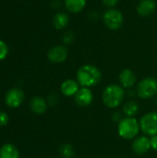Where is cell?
<instances>
[{
  "instance_id": "cell-1",
  "label": "cell",
  "mask_w": 157,
  "mask_h": 158,
  "mask_svg": "<svg viewBox=\"0 0 157 158\" xmlns=\"http://www.w3.org/2000/svg\"><path fill=\"white\" fill-rule=\"evenodd\" d=\"M102 79V72L93 65H83L77 71V81L82 87L95 86Z\"/></svg>"
},
{
  "instance_id": "cell-2",
  "label": "cell",
  "mask_w": 157,
  "mask_h": 158,
  "mask_svg": "<svg viewBox=\"0 0 157 158\" xmlns=\"http://www.w3.org/2000/svg\"><path fill=\"white\" fill-rule=\"evenodd\" d=\"M125 97V90L118 84L108 85L102 94L104 104L109 108H116L123 102Z\"/></svg>"
},
{
  "instance_id": "cell-3",
  "label": "cell",
  "mask_w": 157,
  "mask_h": 158,
  "mask_svg": "<svg viewBox=\"0 0 157 158\" xmlns=\"http://www.w3.org/2000/svg\"><path fill=\"white\" fill-rule=\"evenodd\" d=\"M140 122L134 118H122L118 123V134L121 138L125 140L134 139L140 131Z\"/></svg>"
},
{
  "instance_id": "cell-4",
  "label": "cell",
  "mask_w": 157,
  "mask_h": 158,
  "mask_svg": "<svg viewBox=\"0 0 157 158\" xmlns=\"http://www.w3.org/2000/svg\"><path fill=\"white\" fill-rule=\"evenodd\" d=\"M138 96L143 99H149L157 94V80L154 77L143 79L137 86Z\"/></svg>"
},
{
  "instance_id": "cell-5",
  "label": "cell",
  "mask_w": 157,
  "mask_h": 158,
  "mask_svg": "<svg viewBox=\"0 0 157 158\" xmlns=\"http://www.w3.org/2000/svg\"><path fill=\"white\" fill-rule=\"evenodd\" d=\"M103 20L105 26L112 30H119L124 22V17L121 11L116 8H108L103 14Z\"/></svg>"
},
{
  "instance_id": "cell-6",
  "label": "cell",
  "mask_w": 157,
  "mask_h": 158,
  "mask_svg": "<svg viewBox=\"0 0 157 158\" xmlns=\"http://www.w3.org/2000/svg\"><path fill=\"white\" fill-rule=\"evenodd\" d=\"M140 128L145 135H156L157 112H149L143 115L140 120Z\"/></svg>"
},
{
  "instance_id": "cell-7",
  "label": "cell",
  "mask_w": 157,
  "mask_h": 158,
  "mask_svg": "<svg viewBox=\"0 0 157 158\" xmlns=\"http://www.w3.org/2000/svg\"><path fill=\"white\" fill-rule=\"evenodd\" d=\"M74 100L80 107H87L93 101V94L90 88L82 87L74 95Z\"/></svg>"
},
{
  "instance_id": "cell-8",
  "label": "cell",
  "mask_w": 157,
  "mask_h": 158,
  "mask_svg": "<svg viewBox=\"0 0 157 158\" xmlns=\"http://www.w3.org/2000/svg\"><path fill=\"white\" fill-rule=\"evenodd\" d=\"M68 51L64 45H56L47 53L48 59L53 63H62L68 58Z\"/></svg>"
},
{
  "instance_id": "cell-9",
  "label": "cell",
  "mask_w": 157,
  "mask_h": 158,
  "mask_svg": "<svg viewBox=\"0 0 157 158\" xmlns=\"http://www.w3.org/2000/svg\"><path fill=\"white\" fill-rule=\"evenodd\" d=\"M24 100V94L21 90L11 89L6 95V103L9 107H19Z\"/></svg>"
},
{
  "instance_id": "cell-10",
  "label": "cell",
  "mask_w": 157,
  "mask_h": 158,
  "mask_svg": "<svg viewBox=\"0 0 157 158\" xmlns=\"http://www.w3.org/2000/svg\"><path fill=\"white\" fill-rule=\"evenodd\" d=\"M132 151L137 154V155H144L146 154L149 149L151 148V143H150V139L146 136H140L137 137L131 145Z\"/></svg>"
},
{
  "instance_id": "cell-11",
  "label": "cell",
  "mask_w": 157,
  "mask_h": 158,
  "mask_svg": "<svg viewBox=\"0 0 157 158\" xmlns=\"http://www.w3.org/2000/svg\"><path fill=\"white\" fill-rule=\"evenodd\" d=\"M156 9V2L155 0H141L137 6V12L142 17L151 16Z\"/></svg>"
},
{
  "instance_id": "cell-12",
  "label": "cell",
  "mask_w": 157,
  "mask_h": 158,
  "mask_svg": "<svg viewBox=\"0 0 157 158\" xmlns=\"http://www.w3.org/2000/svg\"><path fill=\"white\" fill-rule=\"evenodd\" d=\"M118 79H119V82L123 88L130 89V88L133 87L134 84L136 83V75L130 69H123L119 73Z\"/></svg>"
},
{
  "instance_id": "cell-13",
  "label": "cell",
  "mask_w": 157,
  "mask_h": 158,
  "mask_svg": "<svg viewBox=\"0 0 157 158\" xmlns=\"http://www.w3.org/2000/svg\"><path fill=\"white\" fill-rule=\"evenodd\" d=\"M79 85L80 84L77 81L68 79L63 81V83L61 84L60 90H61V93L66 96H74L77 94V92L80 90Z\"/></svg>"
},
{
  "instance_id": "cell-14",
  "label": "cell",
  "mask_w": 157,
  "mask_h": 158,
  "mask_svg": "<svg viewBox=\"0 0 157 158\" xmlns=\"http://www.w3.org/2000/svg\"><path fill=\"white\" fill-rule=\"evenodd\" d=\"M31 109L33 113L37 114V115H42L45 112L47 105L46 102L43 98L40 97V96H35L31 99Z\"/></svg>"
},
{
  "instance_id": "cell-15",
  "label": "cell",
  "mask_w": 157,
  "mask_h": 158,
  "mask_svg": "<svg viewBox=\"0 0 157 158\" xmlns=\"http://www.w3.org/2000/svg\"><path fill=\"white\" fill-rule=\"evenodd\" d=\"M86 0H64L65 7L71 13H79L83 10L86 6Z\"/></svg>"
},
{
  "instance_id": "cell-16",
  "label": "cell",
  "mask_w": 157,
  "mask_h": 158,
  "mask_svg": "<svg viewBox=\"0 0 157 158\" xmlns=\"http://www.w3.org/2000/svg\"><path fill=\"white\" fill-rule=\"evenodd\" d=\"M69 22V17L65 12H58L53 18V25L56 30H62L68 26Z\"/></svg>"
},
{
  "instance_id": "cell-17",
  "label": "cell",
  "mask_w": 157,
  "mask_h": 158,
  "mask_svg": "<svg viewBox=\"0 0 157 158\" xmlns=\"http://www.w3.org/2000/svg\"><path fill=\"white\" fill-rule=\"evenodd\" d=\"M0 158H19V154L13 144L6 143L0 149Z\"/></svg>"
},
{
  "instance_id": "cell-18",
  "label": "cell",
  "mask_w": 157,
  "mask_h": 158,
  "mask_svg": "<svg viewBox=\"0 0 157 158\" xmlns=\"http://www.w3.org/2000/svg\"><path fill=\"white\" fill-rule=\"evenodd\" d=\"M139 112V105L137 102L130 100L128 101L123 106V113L127 116V118H133Z\"/></svg>"
},
{
  "instance_id": "cell-19",
  "label": "cell",
  "mask_w": 157,
  "mask_h": 158,
  "mask_svg": "<svg viewBox=\"0 0 157 158\" xmlns=\"http://www.w3.org/2000/svg\"><path fill=\"white\" fill-rule=\"evenodd\" d=\"M58 152H59V155L63 158H73L75 156L74 148L72 147L71 144H68V143L62 144L59 147Z\"/></svg>"
},
{
  "instance_id": "cell-20",
  "label": "cell",
  "mask_w": 157,
  "mask_h": 158,
  "mask_svg": "<svg viewBox=\"0 0 157 158\" xmlns=\"http://www.w3.org/2000/svg\"><path fill=\"white\" fill-rule=\"evenodd\" d=\"M74 40H75V34L72 31H68L63 34L62 41L65 44H71L74 42Z\"/></svg>"
},
{
  "instance_id": "cell-21",
  "label": "cell",
  "mask_w": 157,
  "mask_h": 158,
  "mask_svg": "<svg viewBox=\"0 0 157 158\" xmlns=\"http://www.w3.org/2000/svg\"><path fill=\"white\" fill-rule=\"evenodd\" d=\"M8 54V47L6 45V44L0 40V60H3L6 57Z\"/></svg>"
},
{
  "instance_id": "cell-22",
  "label": "cell",
  "mask_w": 157,
  "mask_h": 158,
  "mask_svg": "<svg viewBox=\"0 0 157 158\" xmlns=\"http://www.w3.org/2000/svg\"><path fill=\"white\" fill-rule=\"evenodd\" d=\"M120 0H102V3L104 6H105L108 8H113L114 6H116Z\"/></svg>"
},
{
  "instance_id": "cell-23",
  "label": "cell",
  "mask_w": 157,
  "mask_h": 158,
  "mask_svg": "<svg viewBox=\"0 0 157 158\" xmlns=\"http://www.w3.org/2000/svg\"><path fill=\"white\" fill-rule=\"evenodd\" d=\"M8 116L5 112H0V126H5L8 122Z\"/></svg>"
},
{
  "instance_id": "cell-24",
  "label": "cell",
  "mask_w": 157,
  "mask_h": 158,
  "mask_svg": "<svg viewBox=\"0 0 157 158\" xmlns=\"http://www.w3.org/2000/svg\"><path fill=\"white\" fill-rule=\"evenodd\" d=\"M150 143H151V148L157 152V134L154 135V136H151Z\"/></svg>"
},
{
  "instance_id": "cell-25",
  "label": "cell",
  "mask_w": 157,
  "mask_h": 158,
  "mask_svg": "<svg viewBox=\"0 0 157 158\" xmlns=\"http://www.w3.org/2000/svg\"><path fill=\"white\" fill-rule=\"evenodd\" d=\"M48 101H49V103H50V105H51V103H52V101H53V106L56 104V102H57V96L56 95V94H51L49 97H48Z\"/></svg>"
},
{
  "instance_id": "cell-26",
  "label": "cell",
  "mask_w": 157,
  "mask_h": 158,
  "mask_svg": "<svg viewBox=\"0 0 157 158\" xmlns=\"http://www.w3.org/2000/svg\"><path fill=\"white\" fill-rule=\"evenodd\" d=\"M112 119L115 121V122H120L121 121V115H120V113H115L114 115H113V117H112Z\"/></svg>"
},
{
  "instance_id": "cell-27",
  "label": "cell",
  "mask_w": 157,
  "mask_h": 158,
  "mask_svg": "<svg viewBox=\"0 0 157 158\" xmlns=\"http://www.w3.org/2000/svg\"><path fill=\"white\" fill-rule=\"evenodd\" d=\"M155 103H156V105H157V98H156V101H155Z\"/></svg>"
}]
</instances>
